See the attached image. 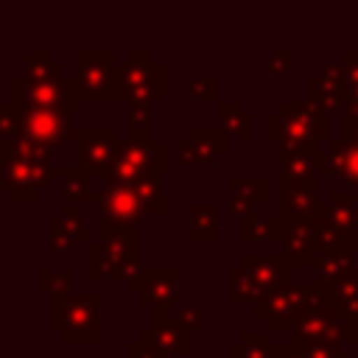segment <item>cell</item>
I'll return each mask as SVG.
<instances>
[{
    "label": "cell",
    "mask_w": 358,
    "mask_h": 358,
    "mask_svg": "<svg viewBox=\"0 0 358 358\" xmlns=\"http://www.w3.org/2000/svg\"><path fill=\"white\" fill-rule=\"evenodd\" d=\"M59 179V165H53V151L25 140L20 145L0 143V190H6L14 204H36L39 190Z\"/></svg>",
    "instance_id": "cell-1"
},
{
    "label": "cell",
    "mask_w": 358,
    "mask_h": 358,
    "mask_svg": "<svg viewBox=\"0 0 358 358\" xmlns=\"http://www.w3.org/2000/svg\"><path fill=\"white\" fill-rule=\"evenodd\" d=\"M140 263V229H123L101 235L87 246V277L95 282L120 280L123 285L134 282L143 274Z\"/></svg>",
    "instance_id": "cell-2"
},
{
    "label": "cell",
    "mask_w": 358,
    "mask_h": 358,
    "mask_svg": "<svg viewBox=\"0 0 358 358\" xmlns=\"http://www.w3.org/2000/svg\"><path fill=\"white\" fill-rule=\"evenodd\" d=\"M101 302L103 294H56L50 296V330L64 344H101Z\"/></svg>",
    "instance_id": "cell-3"
},
{
    "label": "cell",
    "mask_w": 358,
    "mask_h": 358,
    "mask_svg": "<svg viewBox=\"0 0 358 358\" xmlns=\"http://www.w3.org/2000/svg\"><path fill=\"white\" fill-rule=\"evenodd\" d=\"M330 299L327 296V282L310 277V280H302V282H291L285 288H277L274 294H268L266 299L255 302L252 308V316L257 322H263L268 330H277V333H291L296 319L316 302H324Z\"/></svg>",
    "instance_id": "cell-4"
},
{
    "label": "cell",
    "mask_w": 358,
    "mask_h": 358,
    "mask_svg": "<svg viewBox=\"0 0 358 358\" xmlns=\"http://www.w3.org/2000/svg\"><path fill=\"white\" fill-rule=\"evenodd\" d=\"M168 171V143L165 140H129L120 137L112 165L106 168L103 185H131L137 179H165Z\"/></svg>",
    "instance_id": "cell-5"
},
{
    "label": "cell",
    "mask_w": 358,
    "mask_h": 358,
    "mask_svg": "<svg viewBox=\"0 0 358 358\" xmlns=\"http://www.w3.org/2000/svg\"><path fill=\"white\" fill-rule=\"evenodd\" d=\"M73 78L81 101H126L115 50H78Z\"/></svg>",
    "instance_id": "cell-6"
},
{
    "label": "cell",
    "mask_w": 358,
    "mask_h": 358,
    "mask_svg": "<svg viewBox=\"0 0 358 358\" xmlns=\"http://www.w3.org/2000/svg\"><path fill=\"white\" fill-rule=\"evenodd\" d=\"M120 87L129 103H162L168 98V70L151 50H129L120 64Z\"/></svg>",
    "instance_id": "cell-7"
},
{
    "label": "cell",
    "mask_w": 358,
    "mask_h": 358,
    "mask_svg": "<svg viewBox=\"0 0 358 358\" xmlns=\"http://www.w3.org/2000/svg\"><path fill=\"white\" fill-rule=\"evenodd\" d=\"M355 336H358L355 324L330 299L310 305L296 319V324L291 330V341H299V344H341V347H350V344H355Z\"/></svg>",
    "instance_id": "cell-8"
},
{
    "label": "cell",
    "mask_w": 358,
    "mask_h": 358,
    "mask_svg": "<svg viewBox=\"0 0 358 358\" xmlns=\"http://www.w3.org/2000/svg\"><path fill=\"white\" fill-rule=\"evenodd\" d=\"M11 98L22 106L36 109H67L76 112L78 106V87L76 78L67 73L50 76V78H25L22 73L11 76Z\"/></svg>",
    "instance_id": "cell-9"
},
{
    "label": "cell",
    "mask_w": 358,
    "mask_h": 358,
    "mask_svg": "<svg viewBox=\"0 0 358 358\" xmlns=\"http://www.w3.org/2000/svg\"><path fill=\"white\" fill-rule=\"evenodd\" d=\"M76 165L87 171L92 179H103L106 168L117 151V131L115 126H76Z\"/></svg>",
    "instance_id": "cell-10"
},
{
    "label": "cell",
    "mask_w": 358,
    "mask_h": 358,
    "mask_svg": "<svg viewBox=\"0 0 358 358\" xmlns=\"http://www.w3.org/2000/svg\"><path fill=\"white\" fill-rule=\"evenodd\" d=\"M101 235L123 232V229H140V221L148 215L140 204L131 185H112L101 187Z\"/></svg>",
    "instance_id": "cell-11"
},
{
    "label": "cell",
    "mask_w": 358,
    "mask_h": 358,
    "mask_svg": "<svg viewBox=\"0 0 358 358\" xmlns=\"http://www.w3.org/2000/svg\"><path fill=\"white\" fill-rule=\"evenodd\" d=\"M143 308L168 310L179 299V268L176 266H145L143 274L126 285Z\"/></svg>",
    "instance_id": "cell-12"
},
{
    "label": "cell",
    "mask_w": 358,
    "mask_h": 358,
    "mask_svg": "<svg viewBox=\"0 0 358 358\" xmlns=\"http://www.w3.org/2000/svg\"><path fill=\"white\" fill-rule=\"evenodd\" d=\"M73 115L76 112H67V109L25 106V140H31L48 151L62 148L67 140H76Z\"/></svg>",
    "instance_id": "cell-13"
},
{
    "label": "cell",
    "mask_w": 358,
    "mask_h": 358,
    "mask_svg": "<svg viewBox=\"0 0 358 358\" xmlns=\"http://www.w3.org/2000/svg\"><path fill=\"white\" fill-rule=\"evenodd\" d=\"M241 266L252 274V280L260 285V291L268 296V294H274L277 288H285V285H291V282H296L294 280V263H291V257L288 255H252V252H243V257H241Z\"/></svg>",
    "instance_id": "cell-14"
},
{
    "label": "cell",
    "mask_w": 358,
    "mask_h": 358,
    "mask_svg": "<svg viewBox=\"0 0 358 358\" xmlns=\"http://www.w3.org/2000/svg\"><path fill=\"white\" fill-rule=\"evenodd\" d=\"M327 179L324 151H291L280 148V182L302 185L319 190V182Z\"/></svg>",
    "instance_id": "cell-15"
},
{
    "label": "cell",
    "mask_w": 358,
    "mask_h": 358,
    "mask_svg": "<svg viewBox=\"0 0 358 358\" xmlns=\"http://www.w3.org/2000/svg\"><path fill=\"white\" fill-rule=\"evenodd\" d=\"M78 243H87V246L92 243L90 241V224L78 213V207L64 204L62 213H56L50 218V235H48L50 255H70V252H76Z\"/></svg>",
    "instance_id": "cell-16"
},
{
    "label": "cell",
    "mask_w": 358,
    "mask_h": 358,
    "mask_svg": "<svg viewBox=\"0 0 358 358\" xmlns=\"http://www.w3.org/2000/svg\"><path fill=\"white\" fill-rule=\"evenodd\" d=\"M282 255H288L296 268H313L322 255L319 241H316V224L313 221H285Z\"/></svg>",
    "instance_id": "cell-17"
},
{
    "label": "cell",
    "mask_w": 358,
    "mask_h": 358,
    "mask_svg": "<svg viewBox=\"0 0 358 358\" xmlns=\"http://www.w3.org/2000/svg\"><path fill=\"white\" fill-rule=\"evenodd\" d=\"M151 338L154 344L171 358V355H179V358H187L193 352V333L187 327H182L179 319H171L165 310H151Z\"/></svg>",
    "instance_id": "cell-18"
},
{
    "label": "cell",
    "mask_w": 358,
    "mask_h": 358,
    "mask_svg": "<svg viewBox=\"0 0 358 358\" xmlns=\"http://www.w3.org/2000/svg\"><path fill=\"white\" fill-rule=\"evenodd\" d=\"M316 224V241L322 255H333V252H358V232H352L344 221H338L327 204H322L319 215L313 218Z\"/></svg>",
    "instance_id": "cell-19"
},
{
    "label": "cell",
    "mask_w": 358,
    "mask_h": 358,
    "mask_svg": "<svg viewBox=\"0 0 358 358\" xmlns=\"http://www.w3.org/2000/svg\"><path fill=\"white\" fill-rule=\"evenodd\" d=\"M324 201H319V190L280 182V218L282 221H313Z\"/></svg>",
    "instance_id": "cell-20"
},
{
    "label": "cell",
    "mask_w": 358,
    "mask_h": 358,
    "mask_svg": "<svg viewBox=\"0 0 358 358\" xmlns=\"http://www.w3.org/2000/svg\"><path fill=\"white\" fill-rule=\"evenodd\" d=\"M266 126V140L280 143V148H291V151H319V143L291 117H285L282 112H271L263 120Z\"/></svg>",
    "instance_id": "cell-21"
},
{
    "label": "cell",
    "mask_w": 358,
    "mask_h": 358,
    "mask_svg": "<svg viewBox=\"0 0 358 358\" xmlns=\"http://www.w3.org/2000/svg\"><path fill=\"white\" fill-rule=\"evenodd\" d=\"M285 117H291L294 123H299L316 143H333V120L327 115H322L316 106H310L308 101H280V109Z\"/></svg>",
    "instance_id": "cell-22"
},
{
    "label": "cell",
    "mask_w": 358,
    "mask_h": 358,
    "mask_svg": "<svg viewBox=\"0 0 358 358\" xmlns=\"http://www.w3.org/2000/svg\"><path fill=\"white\" fill-rule=\"evenodd\" d=\"M324 165H327V176L344 179L350 190L358 187V143H347V140H333L324 151Z\"/></svg>",
    "instance_id": "cell-23"
},
{
    "label": "cell",
    "mask_w": 358,
    "mask_h": 358,
    "mask_svg": "<svg viewBox=\"0 0 358 358\" xmlns=\"http://www.w3.org/2000/svg\"><path fill=\"white\" fill-rule=\"evenodd\" d=\"M288 341H268L263 330H243L238 341L227 344V358H282Z\"/></svg>",
    "instance_id": "cell-24"
},
{
    "label": "cell",
    "mask_w": 358,
    "mask_h": 358,
    "mask_svg": "<svg viewBox=\"0 0 358 358\" xmlns=\"http://www.w3.org/2000/svg\"><path fill=\"white\" fill-rule=\"evenodd\" d=\"M59 179H62V199L70 207L78 204H101V190L90 185V173L81 171L78 165H59Z\"/></svg>",
    "instance_id": "cell-25"
},
{
    "label": "cell",
    "mask_w": 358,
    "mask_h": 358,
    "mask_svg": "<svg viewBox=\"0 0 358 358\" xmlns=\"http://www.w3.org/2000/svg\"><path fill=\"white\" fill-rule=\"evenodd\" d=\"M305 101H308L310 106H316L322 115L333 117L336 112H344L347 92H344L341 87H336L333 81H327L324 76L308 73V76H305Z\"/></svg>",
    "instance_id": "cell-26"
},
{
    "label": "cell",
    "mask_w": 358,
    "mask_h": 358,
    "mask_svg": "<svg viewBox=\"0 0 358 358\" xmlns=\"http://www.w3.org/2000/svg\"><path fill=\"white\" fill-rule=\"evenodd\" d=\"M215 115H218L221 129L229 137H238L243 143H252L257 137V117L252 112H246V106L241 101H218Z\"/></svg>",
    "instance_id": "cell-27"
},
{
    "label": "cell",
    "mask_w": 358,
    "mask_h": 358,
    "mask_svg": "<svg viewBox=\"0 0 358 358\" xmlns=\"http://www.w3.org/2000/svg\"><path fill=\"white\" fill-rule=\"evenodd\" d=\"M285 221L280 215H249L241 221V241L243 243H282Z\"/></svg>",
    "instance_id": "cell-28"
},
{
    "label": "cell",
    "mask_w": 358,
    "mask_h": 358,
    "mask_svg": "<svg viewBox=\"0 0 358 358\" xmlns=\"http://www.w3.org/2000/svg\"><path fill=\"white\" fill-rule=\"evenodd\" d=\"M358 274V252H333V255H319L313 266V277L322 282H338L347 277Z\"/></svg>",
    "instance_id": "cell-29"
},
{
    "label": "cell",
    "mask_w": 358,
    "mask_h": 358,
    "mask_svg": "<svg viewBox=\"0 0 358 358\" xmlns=\"http://www.w3.org/2000/svg\"><path fill=\"white\" fill-rule=\"evenodd\" d=\"M187 232L196 243H213L218 238V207L213 201H193Z\"/></svg>",
    "instance_id": "cell-30"
},
{
    "label": "cell",
    "mask_w": 358,
    "mask_h": 358,
    "mask_svg": "<svg viewBox=\"0 0 358 358\" xmlns=\"http://www.w3.org/2000/svg\"><path fill=\"white\" fill-rule=\"evenodd\" d=\"M0 143L3 145L25 143V106L14 98L0 103Z\"/></svg>",
    "instance_id": "cell-31"
},
{
    "label": "cell",
    "mask_w": 358,
    "mask_h": 358,
    "mask_svg": "<svg viewBox=\"0 0 358 358\" xmlns=\"http://www.w3.org/2000/svg\"><path fill=\"white\" fill-rule=\"evenodd\" d=\"M227 277H229L227 305L238 308V305H243V302H260V299H266V294L260 291V285L252 280V274H249L241 263H238V266H232Z\"/></svg>",
    "instance_id": "cell-32"
},
{
    "label": "cell",
    "mask_w": 358,
    "mask_h": 358,
    "mask_svg": "<svg viewBox=\"0 0 358 358\" xmlns=\"http://www.w3.org/2000/svg\"><path fill=\"white\" fill-rule=\"evenodd\" d=\"M78 271L73 266L67 268H50V266H39L36 268V291L39 294H73V282H76Z\"/></svg>",
    "instance_id": "cell-33"
},
{
    "label": "cell",
    "mask_w": 358,
    "mask_h": 358,
    "mask_svg": "<svg viewBox=\"0 0 358 358\" xmlns=\"http://www.w3.org/2000/svg\"><path fill=\"white\" fill-rule=\"evenodd\" d=\"M131 190L137 193V199L148 215L162 218L168 213V196H165V187L159 179H137V182H131Z\"/></svg>",
    "instance_id": "cell-34"
},
{
    "label": "cell",
    "mask_w": 358,
    "mask_h": 358,
    "mask_svg": "<svg viewBox=\"0 0 358 358\" xmlns=\"http://www.w3.org/2000/svg\"><path fill=\"white\" fill-rule=\"evenodd\" d=\"M204 154H210L213 159L229 154V134L221 126H193L187 134Z\"/></svg>",
    "instance_id": "cell-35"
},
{
    "label": "cell",
    "mask_w": 358,
    "mask_h": 358,
    "mask_svg": "<svg viewBox=\"0 0 358 358\" xmlns=\"http://www.w3.org/2000/svg\"><path fill=\"white\" fill-rule=\"evenodd\" d=\"M126 137L129 140H154V106L151 103H129Z\"/></svg>",
    "instance_id": "cell-36"
},
{
    "label": "cell",
    "mask_w": 358,
    "mask_h": 358,
    "mask_svg": "<svg viewBox=\"0 0 358 358\" xmlns=\"http://www.w3.org/2000/svg\"><path fill=\"white\" fill-rule=\"evenodd\" d=\"M59 73H67V70L53 59L50 50H25V70H22L25 78H50Z\"/></svg>",
    "instance_id": "cell-37"
},
{
    "label": "cell",
    "mask_w": 358,
    "mask_h": 358,
    "mask_svg": "<svg viewBox=\"0 0 358 358\" xmlns=\"http://www.w3.org/2000/svg\"><path fill=\"white\" fill-rule=\"evenodd\" d=\"M229 193H243L249 196L255 204H266L268 201V179L263 176H232L227 182Z\"/></svg>",
    "instance_id": "cell-38"
},
{
    "label": "cell",
    "mask_w": 358,
    "mask_h": 358,
    "mask_svg": "<svg viewBox=\"0 0 358 358\" xmlns=\"http://www.w3.org/2000/svg\"><path fill=\"white\" fill-rule=\"evenodd\" d=\"M187 95L193 103H218V78L213 73L207 76H190V84H187Z\"/></svg>",
    "instance_id": "cell-39"
},
{
    "label": "cell",
    "mask_w": 358,
    "mask_h": 358,
    "mask_svg": "<svg viewBox=\"0 0 358 358\" xmlns=\"http://www.w3.org/2000/svg\"><path fill=\"white\" fill-rule=\"evenodd\" d=\"M327 296L333 305H338L341 310L347 305H352L358 299V274L355 277H347V280H338V282H327Z\"/></svg>",
    "instance_id": "cell-40"
},
{
    "label": "cell",
    "mask_w": 358,
    "mask_h": 358,
    "mask_svg": "<svg viewBox=\"0 0 358 358\" xmlns=\"http://www.w3.org/2000/svg\"><path fill=\"white\" fill-rule=\"evenodd\" d=\"M176 162L179 165H215L218 159H213L210 154H204L190 137H185V140H176Z\"/></svg>",
    "instance_id": "cell-41"
},
{
    "label": "cell",
    "mask_w": 358,
    "mask_h": 358,
    "mask_svg": "<svg viewBox=\"0 0 358 358\" xmlns=\"http://www.w3.org/2000/svg\"><path fill=\"white\" fill-rule=\"evenodd\" d=\"M126 358H168L151 338V330H140L134 341L126 344Z\"/></svg>",
    "instance_id": "cell-42"
},
{
    "label": "cell",
    "mask_w": 358,
    "mask_h": 358,
    "mask_svg": "<svg viewBox=\"0 0 358 358\" xmlns=\"http://www.w3.org/2000/svg\"><path fill=\"white\" fill-rule=\"evenodd\" d=\"M341 64L347 76V101H358V50H344Z\"/></svg>",
    "instance_id": "cell-43"
},
{
    "label": "cell",
    "mask_w": 358,
    "mask_h": 358,
    "mask_svg": "<svg viewBox=\"0 0 358 358\" xmlns=\"http://www.w3.org/2000/svg\"><path fill=\"white\" fill-rule=\"evenodd\" d=\"M294 50H271L266 56V73L271 76H288L294 70Z\"/></svg>",
    "instance_id": "cell-44"
},
{
    "label": "cell",
    "mask_w": 358,
    "mask_h": 358,
    "mask_svg": "<svg viewBox=\"0 0 358 358\" xmlns=\"http://www.w3.org/2000/svg\"><path fill=\"white\" fill-rule=\"evenodd\" d=\"M341 140L358 143V101H347L341 112Z\"/></svg>",
    "instance_id": "cell-45"
},
{
    "label": "cell",
    "mask_w": 358,
    "mask_h": 358,
    "mask_svg": "<svg viewBox=\"0 0 358 358\" xmlns=\"http://www.w3.org/2000/svg\"><path fill=\"white\" fill-rule=\"evenodd\" d=\"M204 313H207V310H204V305H185V308L179 310V316H176V319H179V322H182V327H187L190 333H201V330H204V324H207V322H204Z\"/></svg>",
    "instance_id": "cell-46"
},
{
    "label": "cell",
    "mask_w": 358,
    "mask_h": 358,
    "mask_svg": "<svg viewBox=\"0 0 358 358\" xmlns=\"http://www.w3.org/2000/svg\"><path fill=\"white\" fill-rule=\"evenodd\" d=\"M324 204H327V210L338 221H344L352 232H358V201H347V204H330V201H324Z\"/></svg>",
    "instance_id": "cell-47"
},
{
    "label": "cell",
    "mask_w": 358,
    "mask_h": 358,
    "mask_svg": "<svg viewBox=\"0 0 358 358\" xmlns=\"http://www.w3.org/2000/svg\"><path fill=\"white\" fill-rule=\"evenodd\" d=\"M255 201L249 199V196H243V193H229V201H227V210L232 213V215H238L241 221L243 218H249V215H255Z\"/></svg>",
    "instance_id": "cell-48"
},
{
    "label": "cell",
    "mask_w": 358,
    "mask_h": 358,
    "mask_svg": "<svg viewBox=\"0 0 358 358\" xmlns=\"http://www.w3.org/2000/svg\"><path fill=\"white\" fill-rule=\"evenodd\" d=\"M308 358H344V347L341 344H302Z\"/></svg>",
    "instance_id": "cell-49"
},
{
    "label": "cell",
    "mask_w": 358,
    "mask_h": 358,
    "mask_svg": "<svg viewBox=\"0 0 358 358\" xmlns=\"http://www.w3.org/2000/svg\"><path fill=\"white\" fill-rule=\"evenodd\" d=\"M319 76H324L327 81H333L336 87H341L347 92V76H344V64L341 62H324Z\"/></svg>",
    "instance_id": "cell-50"
},
{
    "label": "cell",
    "mask_w": 358,
    "mask_h": 358,
    "mask_svg": "<svg viewBox=\"0 0 358 358\" xmlns=\"http://www.w3.org/2000/svg\"><path fill=\"white\" fill-rule=\"evenodd\" d=\"M327 201L330 204H347V201H358V196H355V190L344 187V190H330V199Z\"/></svg>",
    "instance_id": "cell-51"
},
{
    "label": "cell",
    "mask_w": 358,
    "mask_h": 358,
    "mask_svg": "<svg viewBox=\"0 0 358 358\" xmlns=\"http://www.w3.org/2000/svg\"><path fill=\"white\" fill-rule=\"evenodd\" d=\"M282 358H308V352H305V347L299 341H288V350H285Z\"/></svg>",
    "instance_id": "cell-52"
},
{
    "label": "cell",
    "mask_w": 358,
    "mask_h": 358,
    "mask_svg": "<svg viewBox=\"0 0 358 358\" xmlns=\"http://www.w3.org/2000/svg\"><path fill=\"white\" fill-rule=\"evenodd\" d=\"M39 358H73V355H39Z\"/></svg>",
    "instance_id": "cell-53"
},
{
    "label": "cell",
    "mask_w": 358,
    "mask_h": 358,
    "mask_svg": "<svg viewBox=\"0 0 358 358\" xmlns=\"http://www.w3.org/2000/svg\"><path fill=\"white\" fill-rule=\"evenodd\" d=\"M344 358H358V352H347V355H344Z\"/></svg>",
    "instance_id": "cell-54"
}]
</instances>
